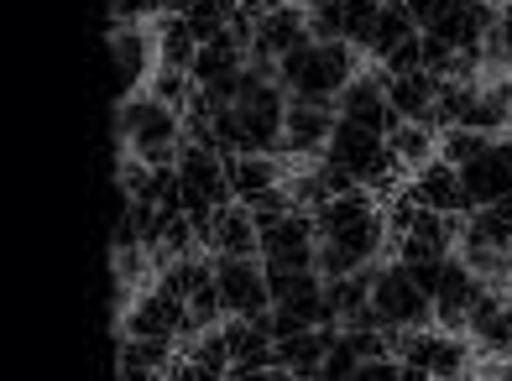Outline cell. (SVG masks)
<instances>
[{
    "label": "cell",
    "mask_w": 512,
    "mask_h": 381,
    "mask_svg": "<svg viewBox=\"0 0 512 381\" xmlns=\"http://www.w3.org/2000/svg\"><path fill=\"white\" fill-rule=\"evenodd\" d=\"M115 136L126 141V152H136L152 168H178L183 152V110L157 100V94H126L115 110Z\"/></svg>",
    "instance_id": "1"
},
{
    "label": "cell",
    "mask_w": 512,
    "mask_h": 381,
    "mask_svg": "<svg viewBox=\"0 0 512 381\" xmlns=\"http://www.w3.org/2000/svg\"><path fill=\"white\" fill-rule=\"evenodd\" d=\"M356 53H361V47H351L345 37H330V42L309 37L304 47L283 53V89L288 94H340L345 84L361 74Z\"/></svg>",
    "instance_id": "2"
},
{
    "label": "cell",
    "mask_w": 512,
    "mask_h": 381,
    "mask_svg": "<svg viewBox=\"0 0 512 381\" xmlns=\"http://www.w3.org/2000/svg\"><path fill=\"white\" fill-rule=\"evenodd\" d=\"M324 162H335V168L356 173V183H366V188H377L387 173H408L403 162L392 157V141H387L382 131H371V126H361V121H345V115H340L335 136L324 141Z\"/></svg>",
    "instance_id": "3"
},
{
    "label": "cell",
    "mask_w": 512,
    "mask_h": 381,
    "mask_svg": "<svg viewBox=\"0 0 512 381\" xmlns=\"http://www.w3.org/2000/svg\"><path fill=\"white\" fill-rule=\"evenodd\" d=\"M371 303L382 308L387 324H403V329H424L434 324V293H424L413 282V272L392 256V267L377 272V288H371Z\"/></svg>",
    "instance_id": "4"
},
{
    "label": "cell",
    "mask_w": 512,
    "mask_h": 381,
    "mask_svg": "<svg viewBox=\"0 0 512 381\" xmlns=\"http://www.w3.org/2000/svg\"><path fill=\"white\" fill-rule=\"evenodd\" d=\"M215 288L225 298V314H262L272 303L262 256H215Z\"/></svg>",
    "instance_id": "5"
},
{
    "label": "cell",
    "mask_w": 512,
    "mask_h": 381,
    "mask_svg": "<svg viewBox=\"0 0 512 381\" xmlns=\"http://www.w3.org/2000/svg\"><path fill=\"white\" fill-rule=\"evenodd\" d=\"M319 251V225L309 209H288L283 220L262 225V261L272 267H314Z\"/></svg>",
    "instance_id": "6"
},
{
    "label": "cell",
    "mask_w": 512,
    "mask_h": 381,
    "mask_svg": "<svg viewBox=\"0 0 512 381\" xmlns=\"http://www.w3.org/2000/svg\"><path fill=\"white\" fill-rule=\"evenodd\" d=\"M204 246H209V256H262V225H256L251 204L246 199L215 204Z\"/></svg>",
    "instance_id": "7"
},
{
    "label": "cell",
    "mask_w": 512,
    "mask_h": 381,
    "mask_svg": "<svg viewBox=\"0 0 512 381\" xmlns=\"http://www.w3.org/2000/svg\"><path fill=\"white\" fill-rule=\"evenodd\" d=\"M460 183H465V204L471 209L512 199V152H507V141H492L481 157L460 162Z\"/></svg>",
    "instance_id": "8"
},
{
    "label": "cell",
    "mask_w": 512,
    "mask_h": 381,
    "mask_svg": "<svg viewBox=\"0 0 512 381\" xmlns=\"http://www.w3.org/2000/svg\"><path fill=\"white\" fill-rule=\"evenodd\" d=\"M340 115L345 121H361L371 131H392L398 126V115H392V100H387V68L377 63L371 74H356L351 84L340 89Z\"/></svg>",
    "instance_id": "9"
},
{
    "label": "cell",
    "mask_w": 512,
    "mask_h": 381,
    "mask_svg": "<svg viewBox=\"0 0 512 381\" xmlns=\"http://www.w3.org/2000/svg\"><path fill=\"white\" fill-rule=\"evenodd\" d=\"M121 335H168V340H178L183 335V298L162 293V288L136 293L121 308Z\"/></svg>",
    "instance_id": "10"
},
{
    "label": "cell",
    "mask_w": 512,
    "mask_h": 381,
    "mask_svg": "<svg viewBox=\"0 0 512 381\" xmlns=\"http://www.w3.org/2000/svg\"><path fill=\"white\" fill-rule=\"evenodd\" d=\"M481 288V277L460 261V251L445 261V277H439V288H434V324L439 329H460L465 335V324H471V298Z\"/></svg>",
    "instance_id": "11"
},
{
    "label": "cell",
    "mask_w": 512,
    "mask_h": 381,
    "mask_svg": "<svg viewBox=\"0 0 512 381\" xmlns=\"http://www.w3.org/2000/svg\"><path fill=\"white\" fill-rule=\"evenodd\" d=\"M173 355H178V340L168 335H121L115 371H121V381H157V376H168Z\"/></svg>",
    "instance_id": "12"
},
{
    "label": "cell",
    "mask_w": 512,
    "mask_h": 381,
    "mask_svg": "<svg viewBox=\"0 0 512 381\" xmlns=\"http://www.w3.org/2000/svg\"><path fill=\"white\" fill-rule=\"evenodd\" d=\"M408 188H413V199L429 204V209H445V214H465V209H471V204H465L460 168L450 157H434V162H424V168H413Z\"/></svg>",
    "instance_id": "13"
},
{
    "label": "cell",
    "mask_w": 512,
    "mask_h": 381,
    "mask_svg": "<svg viewBox=\"0 0 512 381\" xmlns=\"http://www.w3.org/2000/svg\"><path fill=\"white\" fill-rule=\"evenodd\" d=\"M110 58L115 74H121V94L136 89V79L157 63V32H147V21H131V27H115L110 37Z\"/></svg>",
    "instance_id": "14"
},
{
    "label": "cell",
    "mask_w": 512,
    "mask_h": 381,
    "mask_svg": "<svg viewBox=\"0 0 512 381\" xmlns=\"http://www.w3.org/2000/svg\"><path fill=\"white\" fill-rule=\"evenodd\" d=\"M340 335V324H319V329H298V335L277 340V376H319L324 371V350Z\"/></svg>",
    "instance_id": "15"
},
{
    "label": "cell",
    "mask_w": 512,
    "mask_h": 381,
    "mask_svg": "<svg viewBox=\"0 0 512 381\" xmlns=\"http://www.w3.org/2000/svg\"><path fill=\"white\" fill-rule=\"evenodd\" d=\"M309 37H314V32H309V6H267L251 47H262V53L283 58V53H293V47H304Z\"/></svg>",
    "instance_id": "16"
},
{
    "label": "cell",
    "mask_w": 512,
    "mask_h": 381,
    "mask_svg": "<svg viewBox=\"0 0 512 381\" xmlns=\"http://www.w3.org/2000/svg\"><path fill=\"white\" fill-rule=\"evenodd\" d=\"M387 100L398 121H429V110L439 100V74L413 68V74H387Z\"/></svg>",
    "instance_id": "17"
},
{
    "label": "cell",
    "mask_w": 512,
    "mask_h": 381,
    "mask_svg": "<svg viewBox=\"0 0 512 381\" xmlns=\"http://www.w3.org/2000/svg\"><path fill=\"white\" fill-rule=\"evenodd\" d=\"M225 168H230V183H236V199H251V194H262V188H272V183H283V178H288V162H283V157H272V152H241V157H225Z\"/></svg>",
    "instance_id": "18"
},
{
    "label": "cell",
    "mask_w": 512,
    "mask_h": 381,
    "mask_svg": "<svg viewBox=\"0 0 512 381\" xmlns=\"http://www.w3.org/2000/svg\"><path fill=\"white\" fill-rule=\"evenodd\" d=\"M152 32H157V63L194 68V58H199V37L189 32V16H178V11H162Z\"/></svg>",
    "instance_id": "19"
},
{
    "label": "cell",
    "mask_w": 512,
    "mask_h": 381,
    "mask_svg": "<svg viewBox=\"0 0 512 381\" xmlns=\"http://www.w3.org/2000/svg\"><path fill=\"white\" fill-rule=\"evenodd\" d=\"M387 141H392V157H398L408 173L439 157V131L424 126V121H398V126L387 131Z\"/></svg>",
    "instance_id": "20"
},
{
    "label": "cell",
    "mask_w": 512,
    "mask_h": 381,
    "mask_svg": "<svg viewBox=\"0 0 512 381\" xmlns=\"http://www.w3.org/2000/svg\"><path fill=\"white\" fill-rule=\"evenodd\" d=\"M382 6H387V0H340V37L351 42V47H361V53H371Z\"/></svg>",
    "instance_id": "21"
},
{
    "label": "cell",
    "mask_w": 512,
    "mask_h": 381,
    "mask_svg": "<svg viewBox=\"0 0 512 381\" xmlns=\"http://www.w3.org/2000/svg\"><path fill=\"white\" fill-rule=\"evenodd\" d=\"M413 32H424V27L413 21V11L403 6V0H387V6H382V21H377V42H371V58L382 63V58L392 53V47L408 42Z\"/></svg>",
    "instance_id": "22"
},
{
    "label": "cell",
    "mask_w": 512,
    "mask_h": 381,
    "mask_svg": "<svg viewBox=\"0 0 512 381\" xmlns=\"http://www.w3.org/2000/svg\"><path fill=\"white\" fill-rule=\"evenodd\" d=\"M492 141H502V136H486V131H476V126H465V121H455V126H445L439 131V157H450L455 168L460 162H471V157H481Z\"/></svg>",
    "instance_id": "23"
},
{
    "label": "cell",
    "mask_w": 512,
    "mask_h": 381,
    "mask_svg": "<svg viewBox=\"0 0 512 381\" xmlns=\"http://www.w3.org/2000/svg\"><path fill=\"white\" fill-rule=\"evenodd\" d=\"M230 11H236V0H199L194 11H183V16H189V32L199 37V47L220 42L230 32Z\"/></svg>",
    "instance_id": "24"
},
{
    "label": "cell",
    "mask_w": 512,
    "mask_h": 381,
    "mask_svg": "<svg viewBox=\"0 0 512 381\" xmlns=\"http://www.w3.org/2000/svg\"><path fill=\"white\" fill-rule=\"evenodd\" d=\"M183 350H189L209 376H230V361H236V355H230V340H225V329H220V324H215V329H204V335H194Z\"/></svg>",
    "instance_id": "25"
},
{
    "label": "cell",
    "mask_w": 512,
    "mask_h": 381,
    "mask_svg": "<svg viewBox=\"0 0 512 381\" xmlns=\"http://www.w3.org/2000/svg\"><path fill=\"white\" fill-rule=\"evenodd\" d=\"M147 89L157 94V100H168V105H178V110H183V105L194 100V89H199V84H194V74H189V68L157 63V68H152V79H147Z\"/></svg>",
    "instance_id": "26"
},
{
    "label": "cell",
    "mask_w": 512,
    "mask_h": 381,
    "mask_svg": "<svg viewBox=\"0 0 512 381\" xmlns=\"http://www.w3.org/2000/svg\"><path fill=\"white\" fill-rule=\"evenodd\" d=\"M283 188L293 194V209H319L324 199H330V188H324V173H309V168H293L288 178H283Z\"/></svg>",
    "instance_id": "27"
},
{
    "label": "cell",
    "mask_w": 512,
    "mask_h": 381,
    "mask_svg": "<svg viewBox=\"0 0 512 381\" xmlns=\"http://www.w3.org/2000/svg\"><path fill=\"white\" fill-rule=\"evenodd\" d=\"M356 366H361V350H356V340L340 329V335L330 340V350H324V371H319V376L345 381V376H356Z\"/></svg>",
    "instance_id": "28"
},
{
    "label": "cell",
    "mask_w": 512,
    "mask_h": 381,
    "mask_svg": "<svg viewBox=\"0 0 512 381\" xmlns=\"http://www.w3.org/2000/svg\"><path fill=\"white\" fill-rule=\"evenodd\" d=\"M246 204L256 214V225H272V220H283V214L293 209V194H288L283 183H272V188H262V194H251Z\"/></svg>",
    "instance_id": "29"
},
{
    "label": "cell",
    "mask_w": 512,
    "mask_h": 381,
    "mask_svg": "<svg viewBox=\"0 0 512 381\" xmlns=\"http://www.w3.org/2000/svg\"><path fill=\"white\" fill-rule=\"evenodd\" d=\"M387 74H413V68H424V32H413L408 42H398L392 53L382 58Z\"/></svg>",
    "instance_id": "30"
},
{
    "label": "cell",
    "mask_w": 512,
    "mask_h": 381,
    "mask_svg": "<svg viewBox=\"0 0 512 381\" xmlns=\"http://www.w3.org/2000/svg\"><path fill=\"white\" fill-rule=\"evenodd\" d=\"M455 53H460V47H450L439 32H424V68H429V74L445 79V74H450V63H455Z\"/></svg>",
    "instance_id": "31"
},
{
    "label": "cell",
    "mask_w": 512,
    "mask_h": 381,
    "mask_svg": "<svg viewBox=\"0 0 512 381\" xmlns=\"http://www.w3.org/2000/svg\"><path fill=\"white\" fill-rule=\"evenodd\" d=\"M403 6L413 11V21H418V27L429 32V27H439V21H445V16L460 6V0H403Z\"/></svg>",
    "instance_id": "32"
},
{
    "label": "cell",
    "mask_w": 512,
    "mask_h": 381,
    "mask_svg": "<svg viewBox=\"0 0 512 381\" xmlns=\"http://www.w3.org/2000/svg\"><path fill=\"white\" fill-rule=\"evenodd\" d=\"M492 32H497L502 53H507V63H512V6H502V11H497V27H492Z\"/></svg>",
    "instance_id": "33"
},
{
    "label": "cell",
    "mask_w": 512,
    "mask_h": 381,
    "mask_svg": "<svg viewBox=\"0 0 512 381\" xmlns=\"http://www.w3.org/2000/svg\"><path fill=\"white\" fill-rule=\"evenodd\" d=\"M262 6H309V0H262Z\"/></svg>",
    "instance_id": "34"
},
{
    "label": "cell",
    "mask_w": 512,
    "mask_h": 381,
    "mask_svg": "<svg viewBox=\"0 0 512 381\" xmlns=\"http://www.w3.org/2000/svg\"><path fill=\"white\" fill-rule=\"evenodd\" d=\"M502 141H507V152H512V131H507V136H502Z\"/></svg>",
    "instance_id": "35"
},
{
    "label": "cell",
    "mask_w": 512,
    "mask_h": 381,
    "mask_svg": "<svg viewBox=\"0 0 512 381\" xmlns=\"http://www.w3.org/2000/svg\"><path fill=\"white\" fill-rule=\"evenodd\" d=\"M502 6H512V0H502Z\"/></svg>",
    "instance_id": "36"
}]
</instances>
